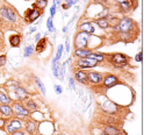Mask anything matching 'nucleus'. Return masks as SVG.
I'll use <instances>...</instances> for the list:
<instances>
[{
  "instance_id": "f3484780",
  "label": "nucleus",
  "mask_w": 151,
  "mask_h": 135,
  "mask_svg": "<svg viewBox=\"0 0 151 135\" xmlns=\"http://www.w3.org/2000/svg\"><path fill=\"white\" fill-rule=\"evenodd\" d=\"M6 11H7L8 20H9V21H13V22H15V21H16V14H15V12H14L12 8H6Z\"/></svg>"
},
{
  "instance_id": "e433bc0d",
  "label": "nucleus",
  "mask_w": 151,
  "mask_h": 135,
  "mask_svg": "<svg viewBox=\"0 0 151 135\" xmlns=\"http://www.w3.org/2000/svg\"><path fill=\"white\" fill-rule=\"evenodd\" d=\"M13 135H24V134H23L22 132H14Z\"/></svg>"
},
{
  "instance_id": "412c9836",
  "label": "nucleus",
  "mask_w": 151,
  "mask_h": 135,
  "mask_svg": "<svg viewBox=\"0 0 151 135\" xmlns=\"http://www.w3.org/2000/svg\"><path fill=\"white\" fill-rule=\"evenodd\" d=\"M35 80H36V83H37V85H39V88H40V90L42 91V93L45 96V88H44V85L42 84V82H41V79L39 78V77H35Z\"/></svg>"
},
{
  "instance_id": "20e7f679",
  "label": "nucleus",
  "mask_w": 151,
  "mask_h": 135,
  "mask_svg": "<svg viewBox=\"0 0 151 135\" xmlns=\"http://www.w3.org/2000/svg\"><path fill=\"white\" fill-rule=\"evenodd\" d=\"M97 63H98V62H97L95 60H93V58L85 57V58H83V60H80V61L78 62V65L81 66V68H92V66L97 65Z\"/></svg>"
},
{
  "instance_id": "7c9ffc66",
  "label": "nucleus",
  "mask_w": 151,
  "mask_h": 135,
  "mask_svg": "<svg viewBox=\"0 0 151 135\" xmlns=\"http://www.w3.org/2000/svg\"><path fill=\"white\" fill-rule=\"evenodd\" d=\"M50 13H51V16L55 15V13H56V5H52V6H51V8H50Z\"/></svg>"
},
{
  "instance_id": "58836bf2",
  "label": "nucleus",
  "mask_w": 151,
  "mask_h": 135,
  "mask_svg": "<svg viewBox=\"0 0 151 135\" xmlns=\"http://www.w3.org/2000/svg\"><path fill=\"white\" fill-rule=\"evenodd\" d=\"M97 1H101V4H105V3H106V0H97Z\"/></svg>"
},
{
  "instance_id": "1a4fd4ad",
  "label": "nucleus",
  "mask_w": 151,
  "mask_h": 135,
  "mask_svg": "<svg viewBox=\"0 0 151 135\" xmlns=\"http://www.w3.org/2000/svg\"><path fill=\"white\" fill-rule=\"evenodd\" d=\"M80 29L84 32V33H94V27L91 22H84L83 24H80Z\"/></svg>"
},
{
  "instance_id": "72a5a7b5",
  "label": "nucleus",
  "mask_w": 151,
  "mask_h": 135,
  "mask_svg": "<svg viewBox=\"0 0 151 135\" xmlns=\"http://www.w3.org/2000/svg\"><path fill=\"white\" fill-rule=\"evenodd\" d=\"M70 86H71L72 89H74V82H73V79H72V78L70 79Z\"/></svg>"
},
{
  "instance_id": "0eeeda50",
  "label": "nucleus",
  "mask_w": 151,
  "mask_h": 135,
  "mask_svg": "<svg viewBox=\"0 0 151 135\" xmlns=\"http://www.w3.org/2000/svg\"><path fill=\"white\" fill-rule=\"evenodd\" d=\"M116 84H117V78H116L115 76H113V75L107 76V77L105 78V80H104V85H105L106 88H112V86H114V85H116Z\"/></svg>"
},
{
  "instance_id": "ddd939ff",
  "label": "nucleus",
  "mask_w": 151,
  "mask_h": 135,
  "mask_svg": "<svg viewBox=\"0 0 151 135\" xmlns=\"http://www.w3.org/2000/svg\"><path fill=\"white\" fill-rule=\"evenodd\" d=\"M105 133H106V135H118L120 130L114 128V127H112V126H107L106 129H105Z\"/></svg>"
},
{
  "instance_id": "c85d7f7f",
  "label": "nucleus",
  "mask_w": 151,
  "mask_h": 135,
  "mask_svg": "<svg viewBox=\"0 0 151 135\" xmlns=\"http://www.w3.org/2000/svg\"><path fill=\"white\" fill-rule=\"evenodd\" d=\"M47 24H48V28H49V31H51V32H52V19H51V18H49V19H48V22H47Z\"/></svg>"
},
{
  "instance_id": "b1692460",
  "label": "nucleus",
  "mask_w": 151,
  "mask_h": 135,
  "mask_svg": "<svg viewBox=\"0 0 151 135\" xmlns=\"http://www.w3.org/2000/svg\"><path fill=\"white\" fill-rule=\"evenodd\" d=\"M88 57H89V58L95 60L97 62H99V61H102V60H104V56H102V55H98V54H92V52H91V55H89Z\"/></svg>"
},
{
  "instance_id": "4468645a",
  "label": "nucleus",
  "mask_w": 151,
  "mask_h": 135,
  "mask_svg": "<svg viewBox=\"0 0 151 135\" xmlns=\"http://www.w3.org/2000/svg\"><path fill=\"white\" fill-rule=\"evenodd\" d=\"M9 43L12 47H19L20 44V36L19 35H12L9 37Z\"/></svg>"
},
{
  "instance_id": "c9c22d12",
  "label": "nucleus",
  "mask_w": 151,
  "mask_h": 135,
  "mask_svg": "<svg viewBox=\"0 0 151 135\" xmlns=\"http://www.w3.org/2000/svg\"><path fill=\"white\" fill-rule=\"evenodd\" d=\"M4 123H5V120L0 119V128H3V127H4Z\"/></svg>"
},
{
  "instance_id": "6e6552de",
  "label": "nucleus",
  "mask_w": 151,
  "mask_h": 135,
  "mask_svg": "<svg viewBox=\"0 0 151 135\" xmlns=\"http://www.w3.org/2000/svg\"><path fill=\"white\" fill-rule=\"evenodd\" d=\"M14 111L20 117H27L28 115V110H26L21 104H16V102L14 104Z\"/></svg>"
},
{
  "instance_id": "aec40b11",
  "label": "nucleus",
  "mask_w": 151,
  "mask_h": 135,
  "mask_svg": "<svg viewBox=\"0 0 151 135\" xmlns=\"http://www.w3.org/2000/svg\"><path fill=\"white\" fill-rule=\"evenodd\" d=\"M118 5H120L121 9H122L123 12H128V9H129V1H128V0H126V1H122V3H120Z\"/></svg>"
},
{
  "instance_id": "bb28decb",
  "label": "nucleus",
  "mask_w": 151,
  "mask_h": 135,
  "mask_svg": "<svg viewBox=\"0 0 151 135\" xmlns=\"http://www.w3.org/2000/svg\"><path fill=\"white\" fill-rule=\"evenodd\" d=\"M33 51H34L33 47H27V48L24 49V56H26V57H29V56L33 54Z\"/></svg>"
},
{
  "instance_id": "39448f33",
  "label": "nucleus",
  "mask_w": 151,
  "mask_h": 135,
  "mask_svg": "<svg viewBox=\"0 0 151 135\" xmlns=\"http://www.w3.org/2000/svg\"><path fill=\"white\" fill-rule=\"evenodd\" d=\"M40 11L39 9H28L27 11V13H26V19L28 20V22H33V21H35L39 16H40Z\"/></svg>"
},
{
  "instance_id": "9d476101",
  "label": "nucleus",
  "mask_w": 151,
  "mask_h": 135,
  "mask_svg": "<svg viewBox=\"0 0 151 135\" xmlns=\"http://www.w3.org/2000/svg\"><path fill=\"white\" fill-rule=\"evenodd\" d=\"M21 127V122L19 121V120H13L11 123H9V126H8V132L9 133H14V132H16V129H19Z\"/></svg>"
},
{
  "instance_id": "f8f14e48",
  "label": "nucleus",
  "mask_w": 151,
  "mask_h": 135,
  "mask_svg": "<svg viewBox=\"0 0 151 135\" xmlns=\"http://www.w3.org/2000/svg\"><path fill=\"white\" fill-rule=\"evenodd\" d=\"M76 55L81 57V58H85V57H88L91 55V51L89 50H84V49H77L76 50Z\"/></svg>"
},
{
  "instance_id": "473e14b6",
  "label": "nucleus",
  "mask_w": 151,
  "mask_h": 135,
  "mask_svg": "<svg viewBox=\"0 0 151 135\" xmlns=\"http://www.w3.org/2000/svg\"><path fill=\"white\" fill-rule=\"evenodd\" d=\"M56 91H57V93H62V89H60L59 85H56Z\"/></svg>"
},
{
  "instance_id": "a211bd4d",
  "label": "nucleus",
  "mask_w": 151,
  "mask_h": 135,
  "mask_svg": "<svg viewBox=\"0 0 151 135\" xmlns=\"http://www.w3.org/2000/svg\"><path fill=\"white\" fill-rule=\"evenodd\" d=\"M45 43H47V41H45L44 39L40 40V41H39V43H37V45H36V51H39V52L43 51V49L45 48Z\"/></svg>"
},
{
  "instance_id": "7ed1b4c3",
  "label": "nucleus",
  "mask_w": 151,
  "mask_h": 135,
  "mask_svg": "<svg viewBox=\"0 0 151 135\" xmlns=\"http://www.w3.org/2000/svg\"><path fill=\"white\" fill-rule=\"evenodd\" d=\"M87 40H88V36H87L85 33L78 34V36L76 37L77 48H78V49H84V48H86V47H87Z\"/></svg>"
},
{
  "instance_id": "f257e3e1",
  "label": "nucleus",
  "mask_w": 151,
  "mask_h": 135,
  "mask_svg": "<svg viewBox=\"0 0 151 135\" xmlns=\"http://www.w3.org/2000/svg\"><path fill=\"white\" fill-rule=\"evenodd\" d=\"M112 62L114 63L115 66H126L128 63V60L122 54H115L112 56Z\"/></svg>"
},
{
  "instance_id": "6ab92c4d",
  "label": "nucleus",
  "mask_w": 151,
  "mask_h": 135,
  "mask_svg": "<svg viewBox=\"0 0 151 135\" xmlns=\"http://www.w3.org/2000/svg\"><path fill=\"white\" fill-rule=\"evenodd\" d=\"M98 24H99V27L100 28H107V27L109 26V22H108V20H106V19H100V20H98Z\"/></svg>"
},
{
  "instance_id": "4be33fe9",
  "label": "nucleus",
  "mask_w": 151,
  "mask_h": 135,
  "mask_svg": "<svg viewBox=\"0 0 151 135\" xmlns=\"http://www.w3.org/2000/svg\"><path fill=\"white\" fill-rule=\"evenodd\" d=\"M47 6V0H39L37 4H34L33 7H39V8H44Z\"/></svg>"
},
{
  "instance_id": "c756f323",
  "label": "nucleus",
  "mask_w": 151,
  "mask_h": 135,
  "mask_svg": "<svg viewBox=\"0 0 151 135\" xmlns=\"http://www.w3.org/2000/svg\"><path fill=\"white\" fill-rule=\"evenodd\" d=\"M6 63V56H0V66H3Z\"/></svg>"
},
{
  "instance_id": "4c0bfd02",
  "label": "nucleus",
  "mask_w": 151,
  "mask_h": 135,
  "mask_svg": "<svg viewBox=\"0 0 151 135\" xmlns=\"http://www.w3.org/2000/svg\"><path fill=\"white\" fill-rule=\"evenodd\" d=\"M35 31H36V28H34V27H33V28L30 29V33H33V32H35Z\"/></svg>"
},
{
  "instance_id": "dca6fc26",
  "label": "nucleus",
  "mask_w": 151,
  "mask_h": 135,
  "mask_svg": "<svg viewBox=\"0 0 151 135\" xmlns=\"http://www.w3.org/2000/svg\"><path fill=\"white\" fill-rule=\"evenodd\" d=\"M15 92H16V96H18V98H19V99H23V98H26V97H27V92H26V90H24V89H22L21 86L16 88Z\"/></svg>"
},
{
  "instance_id": "f03ea898",
  "label": "nucleus",
  "mask_w": 151,
  "mask_h": 135,
  "mask_svg": "<svg viewBox=\"0 0 151 135\" xmlns=\"http://www.w3.org/2000/svg\"><path fill=\"white\" fill-rule=\"evenodd\" d=\"M131 28H133V21L130 19H128V18L121 20V22H120V24L117 27V29L120 32H122V33H128L129 31H131Z\"/></svg>"
},
{
  "instance_id": "423d86ee",
  "label": "nucleus",
  "mask_w": 151,
  "mask_h": 135,
  "mask_svg": "<svg viewBox=\"0 0 151 135\" xmlns=\"http://www.w3.org/2000/svg\"><path fill=\"white\" fill-rule=\"evenodd\" d=\"M86 77H87V79L89 80L91 83H94V84H98V83H100L102 80V76L100 73H98V72H89Z\"/></svg>"
},
{
  "instance_id": "2f4dec72",
  "label": "nucleus",
  "mask_w": 151,
  "mask_h": 135,
  "mask_svg": "<svg viewBox=\"0 0 151 135\" xmlns=\"http://www.w3.org/2000/svg\"><path fill=\"white\" fill-rule=\"evenodd\" d=\"M142 55H143V54H142V51H139V54H138V55L136 56V61L141 62V61H142Z\"/></svg>"
},
{
  "instance_id": "393cba45",
  "label": "nucleus",
  "mask_w": 151,
  "mask_h": 135,
  "mask_svg": "<svg viewBox=\"0 0 151 135\" xmlns=\"http://www.w3.org/2000/svg\"><path fill=\"white\" fill-rule=\"evenodd\" d=\"M0 101H1L3 104H9L11 99H9V97H7L6 94H4V93H0Z\"/></svg>"
},
{
  "instance_id": "ea45409f",
  "label": "nucleus",
  "mask_w": 151,
  "mask_h": 135,
  "mask_svg": "<svg viewBox=\"0 0 151 135\" xmlns=\"http://www.w3.org/2000/svg\"><path fill=\"white\" fill-rule=\"evenodd\" d=\"M40 37H41V34H37V35H36V40H39Z\"/></svg>"
},
{
  "instance_id": "9b49d317",
  "label": "nucleus",
  "mask_w": 151,
  "mask_h": 135,
  "mask_svg": "<svg viewBox=\"0 0 151 135\" xmlns=\"http://www.w3.org/2000/svg\"><path fill=\"white\" fill-rule=\"evenodd\" d=\"M0 112H1L5 117H11V115H12V109H11L8 105L0 106Z\"/></svg>"
},
{
  "instance_id": "a878e982",
  "label": "nucleus",
  "mask_w": 151,
  "mask_h": 135,
  "mask_svg": "<svg viewBox=\"0 0 151 135\" xmlns=\"http://www.w3.org/2000/svg\"><path fill=\"white\" fill-rule=\"evenodd\" d=\"M27 130H28L29 133H33V132L35 130V123L32 122V121H29L28 125H27Z\"/></svg>"
},
{
  "instance_id": "cd10ccee",
  "label": "nucleus",
  "mask_w": 151,
  "mask_h": 135,
  "mask_svg": "<svg viewBox=\"0 0 151 135\" xmlns=\"http://www.w3.org/2000/svg\"><path fill=\"white\" fill-rule=\"evenodd\" d=\"M36 107H37V106H36L35 102H33V101H29V102H28V109H29V110H36Z\"/></svg>"
},
{
  "instance_id": "f704fd0d",
  "label": "nucleus",
  "mask_w": 151,
  "mask_h": 135,
  "mask_svg": "<svg viewBox=\"0 0 151 135\" xmlns=\"http://www.w3.org/2000/svg\"><path fill=\"white\" fill-rule=\"evenodd\" d=\"M70 50V42H69V40H66V51H69Z\"/></svg>"
},
{
  "instance_id": "5701e85b",
  "label": "nucleus",
  "mask_w": 151,
  "mask_h": 135,
  "mask_svg": "<svg viewBox=\"0 0 151 135\" xmlns=\"http://www.w3.org/2000/svg\"><path fill=\"white\" fill-rule=\"evenodd\" d=\"M63 44H60L59 47H58V50H57V55H56V58L53 60V63H56L59 58H60V56H62V51H63Z\"/></svg>"
},
{
  "instance_id": "2eb2a0df",
  "label": "nucleus",
  "mask_w": 151,
  "mask_h": 135,
  "mask_svg": "<svg viewBox=\"0 0 151 135\" xmlns=\"http://www.w3.org/2000/svg\"><path fill=\"white\" fill-rule=\"evenodd\" d=\"M76 78H77V80H79L80 83H86V80H87L86 73L83 72V71H78V72L76 73Z\"/></svg>"
}]
</instances>
